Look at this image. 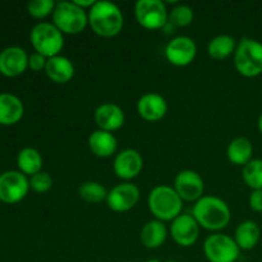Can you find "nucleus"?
<instances>
[{"mask_svg":"<svg viewBox=\"0 0 262 262\" xmlns=\"http://www.w3.org/2000/svg\"><path fill=\"white\" fill-rule=\"evenodd\" d=\"M42 156L40 151L33 147H25L18 152L17 164L20 173L25 176H35L42 169Z\"/></svg>","mask_w":262,"mask_h":262,"instance_id":"25","label":"nucleus"},{"mask_svg":"<svg viewBox=\"0 0 262 262\" xmlns=\"http://www.w3.org/2000/svg\"><path fill=\"white\" fill-rule=\"evenodd\" d=\"M146 262H161V261L158 260V258H150V260H147Z\"/></svg>","mask_w":262,"mask_h":262,"instance_id":"34","label":"nucleus"},{"mask_svg":"<svg viewBox=\"0 0 262 262\" xmlns=\"http://www.w3.org/2000/svg\"><path fill=\"white\" fill-rule=\"evenodd\" d=\"M56 3L54 0H31L27 4V10L33 18L42 19L48 15H53Z\"/></svg>","mask_w":262,"mask_h":262,"instance_id":"29","label":"nucleus"},{"mask_svg":"<svg viewBox=\"0 0 262 262\" xmlns=\"http://www.w3.org/2000/svg\"><path fill=\"white\" fill-rule=\"evenodd\" d=\"M194 12L189 5L179 4L169 12L168 22L176 27H187L193 22Z\"/></svg>","mask_w":262,"mask_h":262,"instance_id":"28","label":"nucleus"},{"mask_svg":"<svg viewBox=\"0 0 262 262\" xmlns=\"http://www.w3.org/2000/svg\"><path fill=\"white\" fill-rule=\"evenodd\" d=\"M257 125H258V130H260V133L262 135V113L260 114V117H258Z\"/></svg>","mask_w":262,"mask_h":262,"instance_id":"33","label":"nucleus"},{"mask_svg":"<svg viewBox=\"0 0 262 262\" xmlns=\"http://www.w3.org/2000/svg\"><path fill=\"white\" fill-rule=\"evenodd\" d=\"M106 188L101 183L95 181H87L82 183L78 188V194L84 202L89 204H100L106 201L107 199Z\"/></svg>","mask_w":262,"mask_h":262,"instance_id":"26","label":"nucleus"},{"mask_svg":"<svg viewBox=\"0 0 262 262\" xmlns=\"http://www.w3.org/2000/svg\"><path fill=\"white\" fill-rule=\"evenodd\" d=\"M173 188L183 201L196 202L204 196L205 182L197 171L186 169L177 174Z\"/></svg>","mask_w":262,"mask_h":262,"instance_id":"12","label":"nucleus"},{"mask_svg":"<svg viewBox=\"0 0 262 262\" xmlns=\"http://www.w3.org/2000/svg\"><path fill=\"white\" fill-rule=\"evenodd\" d=\"M250 207L255 212H262V189L252 191L250 194Z\"/></svg>","mask_w":262,"mask_h":262,"instance_id":"32","label":"nucleus"},{"mask_svg":"<svg viewBox=\"0 0 262 262\" xmlns=\"http://www.w3.org/2000/svg\"><path fill=\"white\" fill-rule=\"evenodd\" d=\"M53 187V178L46 171H38L35 176L30 177V188L37 193H45Z\"/></svg>","mask_w":262,"mask_h":262,"instance_id":"30","label":"nucleus"},{"mask_svg":"<svg viewBox=\"0 0 262 262\" xmlns=\"http://www.w3.org/2000/svg\"><path fill=\"white\" fill-rule=\"evenodd\" d=\"M228 159L232 164L239 166H245L246 164L252 160L253 146L248 138L235 137L230 141L227 150Z\"/></svg>","mask_w":262,"mask_h":262,"instance_id":"23","label":"nucleus"},{"mask_svg":"<svg viewBox=\"0 0 262 262\" xmlns=\"http://www.w3.org/2000/svg\"><path fill=\"white\" fill-rule=\"evenodd\" d=\"M147 205L154 217L163 223L173 222L183 210V200L173 187L166 184H160L151 189Z\"/></svg>","mask_w":262,"mask_h":262,"instance_id":"3","label":"nucleus"},{"mask_svg":"<svg viewBox=\"0 0 262 262\" xmlns=\"http://www.w3.org/2000/svg\"><path fill=\"white\" fill-rule=\"evenodd\" d=\"M242 178L252 191L262 189V159H252L243 166Z\"/></svg>","mask_w":262,"mask_h":262,"instance_id":"27","label":"nucleus"},{"mask_svg":"<svg viewBox=\"0 0 262 262\" xmlns=\"http://www.w3.org/2000/svg\"><path fill=\"white\" fill-rule=\"evenodd\" d=\"M165 262H178V261H174V260H169V261H165Z\"/></svg>","mask_w":262,"mask_h":262,"instance_id":"35","label":"nucleus"},{"mask_svg":"<svg viewBox=\"0 0 262 262\" xmlns=\"http://www.w3.org/2000/svg\"><path fill=\"white\" fill-rule=\"evenodd\" d=\"M237 40L230 35H217L210 40L207 45V54L215 60H224L234 54L237 49Z\"/></svg>","mask_w":262,"mask_h":262,"instance_id":"24","label":"nucleus"},{"mask_svg":"<svg viewBox=\"0 0 262 262\" xmlns=\"http://www.w3.org/2000/svg\"><path fill=\"white\" fill-rule=\"evenodd\" d=\"M128 262H137V261H128Z\"/></svg>","mask_w":262,"mask_h":262,"instance_id":"36","label":"nucleus"},{"mask_svg":"<svg viewBox=\"0 0 262 262\" xmlns=\"http://www.w3.org/2000/svg\"><path fill=\"white\" fill-rule=\"evenodd\" d=\"M25 113V106L19 97L13 94H0V124L10 125L19 122Z\"/></svg>","mask_w":262,"mask_h":262,"instance_id":"20","label":"nucleus"},{"mask_svg":"<svg viewBox=\"0 0 262 262\" xmlns=\"http://www.w3.org/2000/svg\"><path fill=\"white\" fill-rule=\"evenodd\" d=\"M136 20L146 30H159L168 23L169 10L161 0H138L135 5Z\"/></svg>","mask_w":262,"mask_h":262,"instance_id":"8","label":"nucleus"},{"mask_svg":"<svg viewBox=\"0 0 262 262\" xmlns=\"http://www.w3.org/2000/svg\"><path fill=\"white\" fill-rule=\"evenodd\" d=\"M143 169L142 155L135 148H125L115 155L113 170L118 178L128 182L140 176Z\"/></svg>","mask_w":262,"mask_h":262,"instance_id":"14","label":"nucleus"},{"mask_svg":"<svg viewBox=\"0 0 262 262\" xmlns=\"http://www.w3.org/2000/svg\"><path fill=\"white\" fill-rule=\"evenodd\" d=\"M27 67L28 55L19 46H9L0 53V73L4 76H19Z\"/></svg>","mask_w":262,"mask_h":262,"instance_id":"17","label":"nucleus"},{"mask_svg":"<svg viewBox=\"0 0 262 262\" xmlns=\"http://www.w3.org/2000/svg\"><path fill=\"white\" fill-rule=\"evenodd\" d=\"M261 230L257 223L252 220H246L241 223L234 233V241L241 251H250L257 246L260 242Z\"/></svg>","mask_w":262,"mask_h":262,"instance_id":"22","label":"nucleus"},{"mask_svg":"<svg viewBox=\"0 0 262 262\" xmlns=\"http://www.w3.org/2000/svg\"><path fill=\"white\" fill-rule=\"evenodd\" d=\"M89 147L99 158H110L117 152L118 141L112 132L96 129L90 135Z\"/></svg>","mask_w":262,"mask_h":262,"instance_id":"19","label":"nucleus"},{"mask_svg":"<svg viewBox=\"0 0 262 262\" xmlns=\"http://www.w3.org/2000/svg\"><path fill=\"white\" fill-rule=\"evenodd\" d=\"M196 41L189 36H177L165 46V58L176 67H187L196 59Z\"/></svg>","mask_w":262,"mask_h":262,"instance_id":"10","label":"nucleus"},{"mask_svg":"<svg viewBox=\"0 0 262 262\" xmlns=\"http://www.w3.org/2000/svg\"><path fill=\"white\" fill-rule=\"evenodd\" d=\"M30 40L36 53L48 59L60 55L64 48V35L50 22H38L33 26Z\"/></svg>","mask_w":262,"mask_h":262,"instance_id":"6","label":"nucleus"},{"mask_svg":"<svg viewBox=\"0 0 262 262\" xmlns=\"http://www.w3.org/2000/svg\"><path fill=\"white\" fill-rule=\"evenodd\" d=\"M30 189V179L17 170H8L0 174V200L5 204L22 201Z\"/></svg>","mask_w":262,"mask_h":262,"instance_id":"9","label":"nucleus"},{"mask_svg":"<svg viewBox=\"0 0 262 262\" xmlns=\"http://www.w3.org/2000/svg\"><path fill=\"white\" fill-rule=\"evenodd\" d=\"M141 197L140 188L136 184L124 182L117 184L107 192L106 204L115 212H127L138 204Z\"/></svg>","mask_w":262,"mask_h":262,"instance_id":"11","label":"nucleus"},{"mask_svg":"<svg viewBox=\"0 0 262 262\" xmlns=\"http://www.w3.org/2000/svg\"><path fill=\"white\" fill-rule=\"evenodd\" d=\"M95 122L99 129L114 132L120 129L125 122V114L119 105L114 102H104L95 110Z\"/></svg>","mask_w":262,"mask_h":262,"instance_id":"15","label":"nucleus"},{"mask_svg":"<svg viewBox=\"0 0 262 262\" xmlns=\"http://www.w3.org/2000/svg\"><path fill=\"white\" fill-rule=\"evenodd\" d=\"M51 17L53 23L63 35H77L89 26V13L74 2L56 3Z\"/></svg>","mask_w":262,"mask_h":262,"instance_id":"5","label":"nucleus"},{"mask_svg":"<svg viewBox=\"0 0 262 262\" xmlns=\"http://www.w3.org/2000/svg\"><path fill=\"white\" fill-rule=\"evenodd\" d=\"M46 61H48V58H45V56L41 55V54L36 53V51L28 56V67L35 72H40L42 71V69L45 71Z\"/></svg>","mask_w":262,"mask_h":262,"instance_id":"31","label":"nucleus"},{"mask_svg":"<svg viewBox=\"0 0 262 262\" xmlns=\"http://www.w3.org/2000/svg\"><path fill=\"white\" fill-rule=\"evenodd\" d=\"M169 232L177 245L182 247H191L199 239L200 225L193 215L182 212L171 222Z\"/></svg>","mask_w":262,"mask_h":262,"instance_id":"13","label":"nucleus"},{"mask_svg":"<svg viewBox=\"0 0 262 262\" xmlns=\"http://www.w3.org/2000/svg\"><path fill=\"white\" fill-rule=\"evenodd\" d=\"M74 64L64 55H56L49 58L46 61L45 73L55 83H68L74 77Z\"/></svg>","mask_w":262,"mask_h":262,"instance_id":"18","label":"nucleus"},{"mask_svg":"<svg viewBox=\"0 0 262 262\" xmlns=\"http://www.w3.org/2000/svg\"><path fill=\"white\" fill-rule=\"evenodd\" d=\"M168 237V229L165 224L158 219H152L146 223L140 233L142 245L148 250H156L165 243Z\"/></svg>","mask_w":262,"mask_h":262,"instance_id":"21","label":"nucleus"},{"mask_svg":"<svg viewBox=\"0 0 262 262\" xmlns=\"http://www.w3.org/2000/svg\"><path fill=\"white\" fill-rule=\"evenodd\" d=\"M89 26L101 37H114L119 35L124 26V15L117 4L106 0L95 2L89 10Z\"/></svg>","mask_w":262,"mask_h":262,"instance_id":"2","label":"nucleus"},{"mask_svg":"<svg viewBox=\"0 0 262 262\" xmlns=\"http://www.w3.org/2000/svg\"><path fill=\"white\" fill-rule=\"evenodd\" d=\"M234 67L239 74L247 78L262 73V42L251 37H243L234 51Z\"/></svg>","mask_w":262,"mask_h":262,"instance_id":"4","label":"nucleus"},{"mask_svg":"<svg viewBox=\"0 0 262 262\" xmlns=\"http://www.w3.org/2000/svg\"><path fill=\"white\" fill-rule=\"evenodd\" d=\"M192 215L200 228L219 233L230 222V209L227 202L216 196H202L194 202Z\"/></svg>","mask_w":262,"mask_h":262,"instance_id":"1","label":"nucleus"},{"mask_svg":"<svg viewBox=\"0 0 262 262\" xmlns=\"http://www.w3.org/2000/svg\"><path fill=\"white\" fill-rule=\"evenodd\" d=\"M204 253L209 262H237L241 250L233 237L214 233L205 239Z\"/></svg>","mask_w":262,"mask_h":262,"instance_id":"7","label":"nucleus"},{"mask_svg":"<svg viewBox=\"0 0 262 262\" xmlns=\"http://www.w3.org/2000/svg\"><path fill=\"white\" fill-rule=\"evenodd\" d=\"M168 112V102L156 92H147L137 101V113L147 122H158L163 119Z\"/></svg>","mask_w":262,"mask_h":262,"instance_id":"16","label":"nucleus"}]
</instances>
